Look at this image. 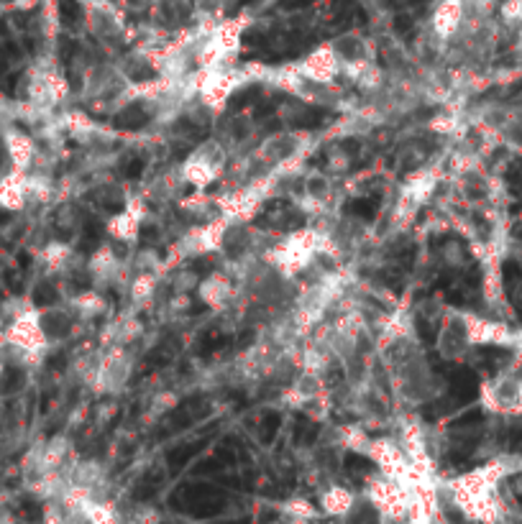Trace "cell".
<instances>
[{"label": "cell", "mask_w": 522, "mask_h": 524, "mask_svg": "<svg viewBox=\"0 0 522 524\" xmlns=\"http://www.w3.org/2000/svg\"><path fill=\"white\" fill-rule=\"evenodd\" d=\"M341 524H387L384 514L372 504V499H354L346 514H341Z\"/></svg>", "instance_id": "obj_1"}, {"label": "cell", "mask_w": 522, "mask_h": 524, "mask_svg": "<svg viewBox=\"0 0 522 524\" xmlns=\"http://www.w3.org/2000/svg\"><path fill=\"white\" fill-rule=\"evenodd\" d=\"M512 443H515V448H522V430L517 432L515 438H512Z\"/></svg>", "instance_id": "obj_2"}, {"label": "cell", "mask_w": 522, "mask_h": 524, "mask_svg": "<svg viewBox=\"0 0 522 524\" xmlns=\"http://www.w3.org/2000/svg\"><path fill=\"white\" fill-rule=\"evenodd\" d=\"M517 93H522V82H520V85H517Z\"/></svg>", "instance_id": "obj_3"}, {"label": "cell", "mask_w": 522, "mask_h": 524, "mask_svg": "<svg viewBox=\"0 0 522 524\" xmlns=\"http://www.w3.org/2000/svg\"><path fill=\"white\" fill-rule=\"evenodd\" d=\"M520 238H522V233H520Z\"/></svg>", "instance_id": "obj_4"}]
</instances>
